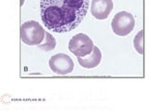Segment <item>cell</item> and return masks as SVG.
Masks as SVG:
<instances>
[{"instance_id": "cell-6", "label": "cell", "mask_w": 149, "mask_h": 111, "mask_svg": "<svg viewBox=\"0 0 149 111\" xmlns=\"http://www.w3.org/2000/svg\"><path fill=\"white\" fill-rule=\"evenodd\" d=\"M113 8V0H92L91 12L95 18L102 21L109 17Z\"/></svg>"}, {"instance_id": "cell-3", "label": "cell", "mask_w": 149, "mask_h": 111, "mask_svg": "<svg viewBox=\"0 0 149 111\" xmlns=\"http://www.w3.org/2000/svg\"><path fill=\"white\" fill-rule=\"evenodd\" d=\"M135 26V20L132 13L120 11L116 13L111 22L114 34L118 36H127L132 32Z\"/></svg>"}, {"instance_id": "cell-2", "label": "cell", "mask_w": 149, "mask_h": 111, "mask_svg": "<svg viewBox=\"0 0 149 111\" xmlns=\"http://www.w3.org/2000/svg\"><path fill=\"white\" fill-rule=\"evenodd\" d=\"M46 32L39 22L28 21L22 24L20 29L21 40L27 45H38L45 39Z\"/></svg>"}, {"instance_id": "cell-8", "label": "cell", "mask_w": 149, "mask_h": 111, "mask_svg": "<svg viewBox=\"0 0 149 111\" xmlns=\"http://www.w3.org/2000/svg\"><path fill=\"white\" fill-rule=\"evenodd\" d=\"M56 46V40L54 37L51 35L49 32H46V36H45V43L43 45H38V47L44 51H51L55 48Z\"/></svg>"}, {"instance_id": "cell-9", "label": "cell", "mask_w": 149, "mask_h": 111, "mask_svg": "<svg viewBox=\"0 0 149 111\" xmlns=\"http://www.w3.org/2000/svg\"><path fill=\"white\" fill-rule=\"evenodd\" d=\"M133 45L137 52L140 55H143L144 52L143 49V31H140L138 34L135 35L133 39Z\"/></svg>"}, {"instance_id": "cell-4", "label": "cell", "mask_w": 149, "mask_h": 111, "mask_svg": "<svg viewBox=\"0 0 149 111\" xmlns=\"http://www.w3.org/2000/svg\"><path fill=\"white\" fill-rule=\"evenodd\" d=\"M93 47L94 44L92 40L85 34H77L74 35L68 44L70 52L77 58H83L90 55L92 52Z\"/></svg>"}, {"instance_id": "cell-10", "label": "cell", "mask_w": 149, "mask_h": 111, "mask_svg": "<svg viewBox=\"0 0 149 111\" xmlns=\"http://www.w3.org/2000/svg\"><path fill=\"white\" fill-rule=\"evenodd\" d=\"M23 4H24V0H21V4H20V5H21V7H22V5H23Z\"/></svg>"}, {"instance_id": "cell-5", "label": "cell", "mask_w": 149, "mask_h": 111, "mask_svg": "<svg viewBox=\"0 0 149 111\" xmlns=\"http://www.w3.org/2000/svg\"><path fill=\"white\" fill-rule=\"evenodd\" d=\"M49 66L54 73L58 75H67L74 69V62L68 55L60 53L52 56L49 58Z\"/></svg>"}, {"instance_id": "cell-1", "label": "cell", "mask_w": 149, "mask_h": 111, "mask_svg": "<svg viewBox=\"0 0 149 111\" xmlns=\"http://www.w3.org/2000/svg\"><path fill=\"white\" fill-rule=\"evenodd\" d=\"M88 9V0H40L41 20L49 30L63 34L80 24Z\"/></svg>"}, {"instance_id": "cell-7", "label": "cell", "mask_w": 149, "mask_h": 111, "mask_svg": "<svg viewBox=\"0 0 149 111\" xmlns=\"http://www.w3.org/2000/svg\"><path fill=\"white\" fill-rule=\"evenodd\" d=\"M102 60V52L99 47L94 45L92 52L83 58H77V61L81 67L85 69H94L100 64Z\"/></svg>"}]
</instances>
